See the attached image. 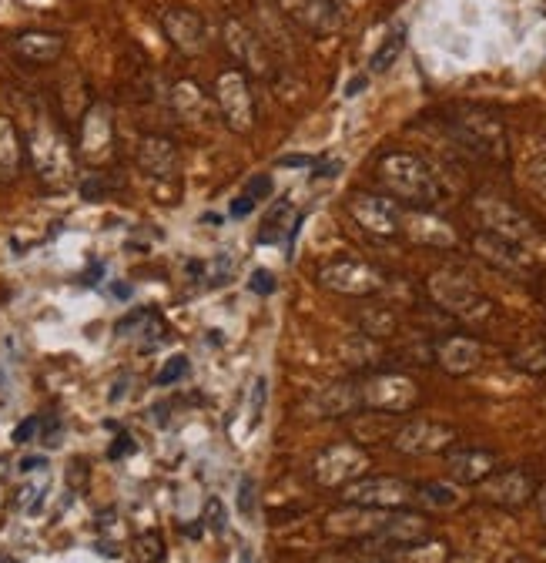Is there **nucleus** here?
<instances>
[{
    "label": "nucleus",
    "instance_id": "7ed1b4c3",
    "mask_svg": "<svg viewBox=\"0 0 546 563\" xmlns=\"http://www.w3.org/2000/svg\"><path fill=\"white\" fill-rule=\"evenodd\" d=\"M449 131L466 151H473L476 158L503 165L510 158V138H506L503 121L486 108H456L449 118Z\"/></svg>",
    "mask_w": 546,
    "mask_h": 563
},
{
    "label": "nucleus",
    "instance_id": "bb28decb",
    "mask_svg": "<svg viewBox=\"0 0 546 563\" xmlns=\"http://www.w3.org/2000/svg\"><path fill=\"white\" fill-rule=\"evenodd\" d=\"M413 500L433 510H453L459 503V493H456V486H449V483H419Z\"/></svg>",
    "mask_w": 546,
    "mask_h": 563
},
{
    "label": "nucleus",
    "instance_id": "8fccbe9b",
    "mask_svg": "<svg viewBox=\"0 0 546 563\" xmlns=\"http://www.w3.org/2000/svg\"><path fill=\"white\" fill-rule=\"evenodd\" d=\"M366 84H369L366 74H362V78H356V81H349V84H346V98H356V94L366 88Z\"/></svg>",
    "mask_w": 546,
    "mask_h": 563
},
{
    "label": "nucleus",
    "instance_id": "5701e85b",
    "mask_svg": "<svg viewBox=\"0 0 546 563\" xmlns=\"http://www.w3.org/2000/svg\"><path fill=\"white\" fill-rule=\"evenodd\" d=\"M11 51L21 57L24 64H54L64 54V37L47 34V31H27L14 37Z\"/></svg>",
    "mask_w": 546,
    "mask_h": 563
},
{
    "label": "nucleus",
    "instance_id": "412c9836",
    "mask_svg": "<svg viewBox=\"0 0 546 563\" xmlns=\"http://www.w3.org/2000/svg\"><path fill=\"white\" fill-rule=\"evenodd\" d=\"M138 168L145 171L148 178L168 181L175 178L178 171V148L175 141L165 135H148L138 141Z\"/></svg>",
    "mask_w": 546,
    "mask_h": 563
},
{
    "label": "nucleus",
    "instance_id": "393cba45",
    "mask_svg": "<svg viewBox=\"0 0 546 563\" xmlns=\"http://www.w3.org/2000/svg\"><path fill=\"white\" fill-rule=\"evenodd\" d=\"M24 165V145L11 118H0V181H14Z\"/></svg>",
    "mask_w": 546,
    "mask_h": 563
},
{
    "label": "nucleus",
    "instance_id": "4468645a",
    "mask_svg": "<svg viewBox=\"0 0 546 563\" xmlns=\"http://www.w3.org/2000/svg\"><path fill=\"white\" fill-rule=\"evenodd\" d=\"M349 215L366 228L369 235L389 238L402 228V208L392 202V198H379V195H352L349 198Z\"/></svg>",
    "mask_w": 546,
    "mask_h": 563
},
{
    "label": "nucleus",
    "instance_id": "58836bf2",
    "mask_svg": "<svg viewBox=\"0 0 546 563\" xmlns=\"http://www.w3.org/2000/svg\"><path fill=\"white\" fill-rule=\"evenodd\" d=\"M526 175H530L533 192H540L546 198V151H540V155L530 161V171H526Z\"/></svg>",
    "mask_w": 546,
    "mask_h": 563
},
{
    "label": "nucleus",
    "instance_id": "6e6552de",
    "mask_svg": "<svg viewBox=\"0 0 546 563\" xmlns=\"http://www.w3.org/2000/svg\"><path fill=\"white\" fill-rule=\"evenodd\" d=\"M215 101L218 111H222V121L235 135H248L255 121V101H252V88H248L242 71H222L215 81Z\"/></svg>",
    "mask_w": 546,
    "mask_h": 563
},
{
    "label": "nucleus",
    "instance_id": "f3484780",
    "mask_svg": "<svg viewBox=\"0 0 546 563\" xmlns=\"http://www.w3.org/2000/svg\"><path fill=\"white\" fill-rule=\"evenodd\" d=\"M480 493L496 507L506 510H520L526 500H533L536 486L526 470H496L480 483Z\"/></svg>",
    "mask_w": 546,
    "mask_h": 563
},
{
    "label": "nucleus",
    "instance_id": "cd10ccee",
    "mask_svg": "<svg viewBox=\"0 0 546 563\" xmlns=\"http://www.w3.org/2000/svg\"><path fill=\"white\" fill-rule=\"evenodd\" d=\"M295 215V208L292 202H275L272 212L265 215V222H262V232H258L255 242L258 245H275L279 238L285 235V225H289V218Z\"/></svg>",
    "mask_w": 546,
    "mask_h": 563
},
{
    "label": "nucleus",
    "instance_id": "4c0bfd02",
    "mask_svg": "<svg viewBox=\"0 0 546 563\" xmlns=\"http://www.w3.org/2000/svg\"><path fill=\"white\" fill-rule=\"evenodd\" d=\"M265 399H268V379H255V393H252V426H258L265 419Z\"/></svg>",
    "mask_w": 546,
    "mask_h": 563
},
{
    "label": "nucleus",
    "instance_id": "f704fd0d",
    "mask_svg": "<svg viewBox=\"0 0 546 563\" xmlns=\"http://www.w3.org/2000/svg\"><path fill=\"white\" fill-rule=\"evenodd\" d=\"M238 513H242V520L252 523L255 520V480L252 476H242L238 480Z\"/></svg>",
    "mask_w": 546,
    "mask_h": 563
},
{
    "label": "nucleus",
    "instance_id": "6ab92c4d",
    "mask_svg": "<svg viewBox=\"0 0 546 563\" xmlns=\"http://www.w3.org/2000/svg\"><path fill=\"white\" fill-rule=\"evenodd\" d=\"M161 31L171 44L178 47L181 54L195 57L205 51V24L195 11H185V7H171V11L161 14Z\"/></svg>",
    "mask_w": 546,
    "mask_h": 563
},
{
    "label": "nucleus",
    "instance_id": "79ce46f5",
    "mask_svg": "<svg viewBox=\"0 0 546 563\" xmlns=\"http://www.w3.org/2000/svg\"><path fill=\"white\" fill-rule=\"evenodd\" d=\"M272 188H275V181H272V178H268V175H258V178H252V181H248L245 195L252 198V202H255V198H258V202H262V198H268V195H272Z\"/></svg>",
    "mask_w": 546,
    "mask_h": 563
},
{
    "label": "nucleus",
    "instance_id": "b1692460",
    "mask_svg": "<svg viewBox=\"0 0 546 563\" xmlns=\"http://www.w3.org/2000/svg\"><path fill=\"white\" fill-rule=\"evenodd\" d=\"M315 413L332 419V416H352L362 409V399H359V386L352 383H339V386H329L322 389L319 396H315Z\"/></svg>",
    "mask_w": 546,
    "mask_h": 563
},
{
    "label": "nucleus",
    "instance_id": "f8f14e48",
    "mask_svg": "<svg viewBox=\"0 0 546 563\" xmlns=\"http://www.w3.org/2000/svg\"><path fill=\"white\" fill-rule=\"evenodd\" d=\"M78 148L81 158H88L91 165H104L111 158L114 148V121L108 104H88L78 121Z\"/></svg>",
    "mask_w": 546,
    "mask_h": 563
},
{
    "label": "nucleus",
    "instance_id": "2f4dec72",
    "mask_svg": "<svg viewBox=\"0 0 546 563\" xmlns=\"http://www.w3.org/2000/svg\"><path fill=\"white\" fill-rule=\"evenodd\" d=\"M205 275H208V285H212V289H222V285L232 282V275H235V255H228V252L215 255V259L205 265Z\"/></svg>",
    "mask_w": 546,
    "mask_h": 563
},
{
    "label": "nucleus",
    "instance_id": "f03ea898",
    "mask_svg": "<svg viewBox=\"0 0 546 563\" xmlns=\"http://www.w3.org/2000/svg\"><path fill=\"white\" fill-rule=\"evenodd\" d=\"M27 151H31V161L37 168L41 181L54 188H64L67 181L74 178V151L71 141L64 138V131L57 128V121L47 111L34 114L31 124V141H27Z\"/></svg>",
    "mask_w": 546,
    "mask_h": 563
},
{
    "label": "nucleus",
    "instance_id": "a19ab883",
    "mask_svg": "<svg viewBox=\"0 0 546 563\" xmlns=\"http://www.w3.org/2000/svg\"><path fill=\"white\" fill-rule=\"evenodd\" d=\"M41 436H44V446H47V450L61 446V419H57V416H44V423H41Z\"/></svg>",
    "mask_w": 546,
    "mask_h": 563
},
{
    "label": "nucleus",
    "instance_id": "f257e3e1",
    "mask_svg": "<svg viewBox=\"0 0 546 563\" xmlns=\"http://www.w3.org/2000/svg\"><path fill=\"white\" fill-rule=\"evenodd\" d=\"M379 181L402 205L433 208L439 202L436 175L429 171V165L423 158L409 155V151H389V155L379 161Z\"/></svg>",
    "mask_w": 546,
    "mask_h": 563
},
{
    "label": "nucleus",
    "instance_id": "423d86ee",
    "mask_svg": "<svg viewBox=\"0 0 546 563\" xmlns=\"http://www.w3.org/2000/svg\"><path fill=\"white\" fill-rule=\"evenodd\" d=\"M359 399L362 409H372V413H406L416 406L419 386L402 372H382L359 383Z\"/></svg>",
    "mask_w": 546,
    "mask_h": 563
},
{
    "label": "nucleus",
    "instance_id": "39448f33",
    "mask_svg": "<svg viewBox=\"0 0 546 563\" xmlns=\"http://www.w3.org/2000/svg\"><path fill=\"white\" fill-rule=\"evenodd\" d=\"M413 493L416 486L396 476H359L356 483L342 486V500L359 510H402Z\"/></svg>",
    "mask_w": 546,
    "mask_h": 563
},
{
    "label": "nucleus",
    "instance_id": "603ef678",
    "mask_svg": "<svg viewBox=\"0 0 546 563\" xmlns=\"http://www.w3.org/2000/svg\"><path fill=\"white\" fill-rule=\"evenodd\" d=\"M124 393H128V376H124L121 383L114 386V393H111V403H121V396H124Z\"/></svg>",
    "mask_w": 546,
    "mask_h": 563
},
{
    "label": "nucleus",
    "instance_id": "e433bc0d",
    "mask_svg": "<svg viewBox=\"0 0 546 563\" xmlns=\"http://www.w3.org/2000/svg\"><path fill=\"white\" fill-rule=\"evenodd\" d=\"M513 366L516 369H526V372H546V349L540 346H530L526 352H516L513 356Z\"/></svg>",
    "mask_w": 546,
    "mask_h": 563
},
{
    "label": "nucleus",
    "instance_id": "ddd939ff",
    "mask_svg": "<svg viewBox=\"0 0 546 563\" xmlns=\"http://www.w3.org/2000/svg\"><path fill=\"white\" fill-rule=\"evenodd\" d=\"M279 7L285 21L299 24L302 31L315 37H325L342 27V7H335L332 0H272Z\"/></svg>",
    "mask_w": 546,
    "mask_h": 563
},
{
    "label": "nucleus",
    "instance_id": "20e7f679",
    "mask_svg": "<svg viewBox=\"0 0 546 563\" xmlns=\"http://www.w3.org/2000/svg\"><path fill=\"white\" fill-rule=\"evenodd\" d=\"M429 295L439 309H446L449 316L466 319V322H483L493 316V302L476 289L473 279H466L456 269H439L429 275Z\"/></svg>",
    "mask_w": 546,
    "mask_h": 563
},
{
    "label": "nucleus",
    "instance_id": "a18cd8bd",
    "mask_svg": "<svg viewBox=\"0 0 546 563\" xmlns=\"http://www.w3.org/2000/svg\"><path fill=\"white\" fill-rule=\"evenodd\" d=\"M252 208H255V202L248 195H238L235 202H232V208H228V215L232 218H245V215H252Z\"/></svg>",
    "mask_w": 546,
    "mask_h": 563
},
{
    "label": "nucleus",
    "instance_id": "4be33fe9",
    "mask_svg": "<svg viewBox=\"0 0 546 563\" xmlns=\"http://www.w3.org/2000/svg\"><path fill=\"white\" fill-rule=\"evenodd\" d=\"M480 359H483L480 342L469 339V336H449L446 342L436 346V362L449 372V376H466V372H473L480 366Z\"/></svg>",
    "mask_w": 546,
    "mask_h": 563
},
{
    "label": "nucleus",
    "instance_id": "2eb2a0df",
    "mask_svg": "<svg viewBox=\"0 0 546 563\" xmlns=\"http://www.w3.org/2000/svg\"><path fill=\"white\" fill-rule=\"evenodd\" d=\"M473 248H476V255H480L486 265H493V269L503 272V275H513V279H523V275L533 272L530 255L523 252V245L510 242V238L480 232L473 238Z\"/></svg>",
    "mask_w": 546,
    "mask_h": 563
},
{
    "label": "nucleus",
    "instance_id": "49530a36",
    "mask_svg": "<svg viewBox=\"0 0 546 563\" xmlns=\"http://www.w3.org/2000/svg\"><path fill=\"white\" fill-rule=\"evenodd\" d=\"M279 165L282 168H312L315 158H309V155H289V158H279Z\"/></svg>",
    "mask_w": 546,
    "mask_h": 563
},
{
    "label": "nucleus",
    "instance_id": "37998d69",
    "mask_svg": "<svg viewBox=\"0 0 546 563\" xmlns=\"http://www.w3.org/2000/svg\"><path fill=\"white\" fill-rule=\"evenodd\" d=\"M37 429H41V419H37V416H27L24 423L14 429V443H31V436L37 433Z\"/></svg>",
    "mask_w": 546,
    "mask_h": 563
},
{
    "label": "nucleus",
    "instance_id": "c9c22d12",
    "mask_svg": "<svg viewBox=\"0 0 546 563\" xmlns=\"http://www.w3.org/2000/svg\"><path fill=\"white\" fill-rule=\"evenodd\" d=\"M188 372V356H171L165 366H161V372L155 376V386H171L178 383L181 376Z\"/></svg>",
    "mask_w": 546,
    "mask_h": 563
},
{
    "label": "nucleus",
    "instance_id": "a211bd4d",
    "mask_svg": "<svg viewBox=\"0 0 546 563\" xmlns=\"http://www.w3.org/2000/svg\"><path fill=\"white\" fill-rule=\"evenodd\" d=\"M225 44L242 68H252L262 78H272V54L265 51V44L258 41V34L248 24L235 21V17L225 21Z\"/></svg>",
    "mask_w": 546,
    "mask_h": 563
},
{
    "label": "nucleus",
    "instance_id": "5fc2aeb1",
    "mask_svg": "<svg viewBox=\"0 0 546 563\" xmlns=\"http://www.w3.org/2000/svg\"><path fill=\"white\" fill-rule=\"evenodd\" d=\"M0 563H17V560H11V557H0Z\"/></svg>",
    "mask_w": 546,
    "mask_h": 563
},
{
    "label": "nucleus",
    "instance_id": "9b49d317",
    "mask_svg": "<svg viewBox=\"0 0 546 563\" xmlns=\"http://www.w3.org/2000/svg\"><path fill=\"white\" fill-rule=\"evenodd\" d=\"M473 212H476V218H480L483 232L510 238V242H516V245H523V242H530V238H533V222L520 212V208L503 202V198L480 195L473 202Z\"/></svg>",
    "mask_w": 546,
    "mask_h": 563
},
{
    "label": "nucleus",
    "instance_id": "473e14b6",
    "mask_svg": "<svg viewBox=\"0 0 546 563\" xmlns=\"http://www.w3.org/2000/svg\"><path fill=\"white\" fill-rule=\"evenodd\" d=\"M201 523H205L212 533H225V523H228V513H225V503L218 500V496H208L205 500V510H201Z\"/></svg>",
    "mask_w": 546,
    "mask_h": 563
},
{
    "label": "nucleus",
    "instance_id": "aec40b11",
    "mask_svg": "<svg viewBox=\"0 0 546 563\" xmlns=\"http://www.w3.org/2000/svg\"><path fill=\"white\" fill-rule=\"evenodd\" d=\"M446 470L456 483L480 486L486 476L496 473V453L480 450V446H453L446 450Z\"/></svg>",
    "mask_w": 546,
    "mask_h": 563
},
{
    "label": "nucleus",
    "instance_id": "c756f323",
    "mask_svg": "<svg viewBox=\"0 0 546 563\" xmlns=\"http://www.w3.org/2000/svg\"><path fill=\"white\" fill-rule=\"evenodd\" d=\"M359 326L366 339H389L396 332V316L389 309H366L359 316Z\"/></svg>",
    "mask_w": 546,
    "mask_h": 563
},
{
    "label": "nucleus",
    "instance_id": "dca6fc26",
    "mask_svg": "<svg viewBox=\"0 0 546 563\" xmlns=\"http://www.w3.org/2000/svg\"><path fill=\"white\" fill-rule=\"evenodd\" d=\"M369 540H376L389 550H416L419 543L429 540V520L419 517V513L396 510L392 517H382L379 530Z\"/></svg>",
    "mask_w": 546,
    "mask_h": 563
},
{
    "label": "nucleus",
    "instance_id": "c03bdc74",
    "mask_svg": "<svg viewBox=\"0 0 546 563\" xmlns=\"http://www.w3.org/2000/svg\"><path fill=\"white\" fill-rule=\"evenodd\" d=\"M134 453V440H131V436L128 433H121L118 436V440H114V446H111V460H121V456H131Z\"/></svg>",
    "mask_w": 546,
    "mask_h": 563
},
{
    "label": "nucleus",
    "instance_id": "0eeeda50",
    "mask_svg": "<svg viewBox=\"0 0 546 563\" xmlns=\"http://www.w3.org/2000/svg\"><path fill=\"white\" fill-rule=\"evenodd\" d=\"M319 285L339 295L366 299V295H376L386 285V279H382L379 269H372V265L359 259H332L319 269Z\"/></svg>",
    "mask_w": 546,
    "mask_h": 563
},
{
    "label": "nucleus",
    "instance_id": "3c124183",
    "mask_svg": "<svg viewBox=\"0 0 546 563\" xmlns=\"http://www.w3.org/2000/svg\"><path fill=\"white\" fill-rule=\"evenodd\" d=\"M533 500H536V510H540V517L546 520V483L533 493Z\"/></svg>",
    "mask_w": 546,
    "mask_h": 563
},
{
    "label": "nucleus",
    "instance_id": "7c9ffc66",
    "mask_svg": "<svg viewBox=\"0 0 546 563\" xmlns=\"http://www.w3.org/2000/svg\"><path fill=\"white\" fill-rule=\"evenodd\" d=\"M158 316L151 309H134L131 316H124L118 326H114V332H118L121 339H131V336H148V326L155 322Z\"/></svg>",
    "mask_w": 546,
    "mask_h": 563
},
{
    "label": "nucleus",
    "instance_id": "de8ad7c7",
    "mask_svg": "<svg viewBox=\"0 0 546 563\" xmlns=\"http://www.w3.org/2000/svg\"><path fill=\"white\" fill-rule=\"evenodd\" d=\"M34 470H47L44 456H27V460H21V473H34Z\"/></svg>",
    "mask_w": 546,
    "mask_h": 563
},
{
    "label": "nucleus",
    "instance_id": "6e6d98bb",
    "mask_svg": "<svg viewBox=\"0 0 546 563\" xmlns=\"http://www.w3.org/2000/svg\"><path fill=\"white\" fill-rule=\"evenodd\" d=\"M369 563H386V560H369Z\"/></svg>",
    "mask_w": 546,
    "mask_h": 563
},
{
    "label": "nucleus",
    "instance_id": "72a5a7b5",
    "mask_svg": "<svg viewBox=\"0 0 546 563\" xmlns=\"http://www.w3.org/2000/svg\"><path fill=\"white\" fill-rule=\"evenodd\" d=\"M134 547H138V560L141 563H161V560H165V543H161L158 533H141Z\"/></svg>",
    "mask_w": 546,
    "mask_h": 563
},
{
    "label": "nucleus",
    "instance_id": "1a4fd4ad",
    "mask_svg": "<svg viewBox=\"0 0 546 563\" xmlns=\"http://www.w3.org/2000/svg\"><path fill=\"white\" fill-rule=\"evenodd\" d=\"M392 446L399 453L409 456H433V453H446L456 446V429L446 423H436V419H409L396 429L392 436Z\"/></svg>",
    "mask_w": 546,
    "mask_h": 563
},
{
    "label": "nucleus",
    "instance_id": "864d4df0",
    "mask_svg": "<svg viewBox=\"0 0 546 563\" xmlns=\"http://www.w3.org/2000/svg\"><path fill=\"white\" fill-rule=\"evenodd\" d=\"M114 295L118 299H131V285H114Z\"/></svg>",
    "mask_w": 546,
    "mask_h": 563
},
{
    "label": "nucleus",
    "instance_id": "a878e982",
    "mask_svg": "<svg viewBox=\"0 0 546 563\" xmlns=\"http://www.w3.org/2000/svg\"><path fill=\"white\" fill-rule=\"evenodd\" d=\"M402 47H406V27H396V31H389V34H386V41L379 44V51L372 54L369 71H372V74H386V71L392 68V64L399 61Z\"/></svg>",
    "mask_w": 546,
    "mask_h": 563
},
{
    "label": "nucleus",
    "instance_id": "c85d7f7f",
    "mask_svg": "<svg viewBox=\"0 0 546 563\" xmlns=\"http://www.w3.org/2000/svg\"><path fill=\"white\" fill-rule=\"evenodd\" d=\"M175 108H178V114H185V118H191V121H208L205 98H201L198 88L191 81H181L175 88Z\"/></svg>",
    "mask_w": 546,
    "mask_h": 563
},
{
    "label": "nucleus",
    "instance_id": "ea45409f",
    "mask_svg": "<svg viewBox=\"0 0 546 563\" xmlns=\"http://www.w3.org/2000/svg\"><path fill=\"white\" fill-rule=\"evenodd\" d=\"M248 289H252L255 295H272L275 289H279V282H275V275L268 269H255L252 279H248Z\"/></svg>",
    "mask_w": 546,
    "mask_h": 563
},
{
    "label": "nucleus",
    "instance_id": "9d476101",
    "mask_svg": "<svg viewBox=\"0 0 546 563\" xmlns=\"http://www.w3.org/2000/svg\"><path fill=\"white\" fill-rule=\"evenodd\" d=\"M366 470H369V456L362 446L335 443L329 450L319 453L312 473L322 486H349V483H356L359 476H366Z\"/></svg>",
    "mask_w": 546,
    "mask_h": 563
},
{
    "label": "nucleus",
    "instance_id": "09e8293b",
    "mask_svg": "<svg viewBox=\"0 0 546 563\" xmlns=\"http://www.w3.org/2000/svg\"><path fill=\"white\" fill-rule=\"evenodd\" d=\"M335 171H342V165H339V161H332V165H319V168L312 171V178H332Z\"/></svg>",
    "mask_w": 546,
    "mask_h": 563
}]
</instances>
